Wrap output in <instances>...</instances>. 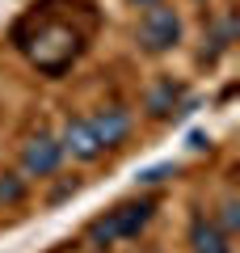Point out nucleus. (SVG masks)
I'll list each match as a JSON object with an SVG mask.
<instances>
[{
    "mask_svg": "<svg viewBox=\"0 0 240 253\" xmlns=\"http://www.w3.org/2000/svg\"><path fill=\"white\" fill-rule=\"evenodd\" d=\"M190 249L194 253H232V236L223 232L215 219L198 215L194 224H190Z\"/></svg>",
    "mask_w": 240,
    "mask_h": 253,
    "instance_id": "8",
    "label": "nucleus"
},
{
    "mask_svg": "<svg viewBox=\"0 0 240 253\" xmlns=\"http://www.w3.org/2000/svg\"><path fill=\"white\" fill-rule=\"evenodd\" d=\"M63 165V148L55 135H30L26 148H21V169L30 177H51L55 169Z\"/></svg>",
    "mask_w": 240,
    "mask_h": 253,
    "instance_id": "5",
    "label": "nucleus"
},
{
    "mask_svg": "<svg viewBox=\"0 0 240 253\" xmlns=\"http://www.w3.org/2000/svg\"><path fill=\"white\" fill-rule=\"evenodd\" d=\"M26 203V177L0 173V207H21Z\"/></svg>",
    "mask_w": 240,
    "mask_h": 253,
    "instance_id": "9",
    "label": "nucleus"
},
{
    "mask_svg": "<svg viewBox=\"0 0 240 253\" xmlns=\"http://www.w3.org/2000/svg\"><path fill=\"white\" fill-rule=\"evenodd\" d=\"M13 46L34 63L42 76H63L72 63L84 55V34L72 21L51 17V9H30L26 17L13 26Z\"/></svg>",
    "mask_w": 240,
    "mask_h": 253,
    "instance_id": "1",
    "label": "nucleus"
},
{
    "mask_svg": "<svg viewBox=\"0 0 240 253\" xmlns=\"http://www.w3.org/2000/svg\"><path fill=\"white\" fill-rule=\"evenodd\" d=\"M219 228H223L228 236L240 228V203H236V199H228V203H223V224H219Z\"/></svg>",
    "mask_w": 240,
    "mask_h": 253,
    "instance_id": "10",
    "label": "nucleus"
},
{
    "mask_svg": "<svg viewBox=\"0 0 240 253\" xmlns=\"http://www.w3.org/2000/svg\"><path fill=\"white\" fill-rule=\"evenodd\" d=\"M59 148L72 161H97V156L106 152V148L97 144V135H93L89 118H68V123H63V135H59Z\"/></svg>",
    "mask_w": 240,
    "mask_h": 253,
    "instance_id": "6",
    "label": "nucleus"
},
{
    "mask_svg": "<svg viewBox=\"0 0 240 253\" xmlns=\"http://www.w3.org/2000/svg\"><path fill=\"white\" fill-rule=\"evenodd\" d=\"M152 215H156V199H131V203H118L114 211H106V215L89 219V228H84V236H89L93 245H118V241H135V236L143 232V228L152 224Z\"/></svg>",
    "mask_w": 240,
    "mask_h": 253,
    "instance_id": "2",
    "label": "nucleus"
},
{
    "mask_svg": "<svg viewBox=\"0 0 240 253\" xmlns=\"http://www.w3.org/2000/svg\"><path fill=\"white\" fill-rule=\"evenodd\" d=\"M181 42V13L169 9L164 0L143 9V21H139V46L148 55H164Z\"/></svg>",
    "mask_w": 240,
    "mask_h": 253,
    "instance_id": "3",
    "label": "nucleus"
},
{
    "mask_svg": "<svg viewBox=\"0 0 240 253\" xmlns=\"http://www.w3.org/2000/svg\"><path fill=\"white\" fill-rule=\"evenodd\" d=\"M135 9H152V4H160V0H131Z\"/></svg>",
    "mask_w": 240,
    "mask_h": 253,
    "instance_id": "13",
    "label": "nucleus"
},
{
    "mask_svg": "<svg viewBox=\"0 0 240 253\" xmlns=\"http://www.w3.org/2000/svg\"><path fill=\"white\" fill-rule=\"evenodd\" d=\"M68 194H76V181H63V186H59V190H55V194H51V203H63V199H68Z\"/></svg>",
    "mask_w": 240,
    "mask_h": 253,
    "instance_id": "12",
    "label": "nucleus"
},
{
    "mask_svg": "<svg viewBox=\"0 0 240 253\" xmlns=\"http://www.w3.org/2000/svg\"><path fill=\"white\" fill-rule=\"evenodd\" d=\"M177 173V165H156V169H148V173H139V186H156V181H164V177H173Z\"/></svg>",
    "mask_w": 240,
    "mask_h": 253,
    "instance_id": "11",
    "label": "nucleus"
},
{
    "mask_svg": "<svg viewBox=\"0 0 240 253\" xmlns=\"http://www.w3.org/2000/svg\"><path fill=\"white\" fill-rule=\"evenodd\" d=\"M186 106H190V93H186V84L173 81V76L156 81V84L148 89V97H143V110H148V118H156V123H164V118H177Z\"/></svg>",
    "mask_w": 240,
    "mask_h": 253,
    "instance_id": "4",
    "label": "nucleus"
},
{
    "mask_svg": "<svg viewBox=\"0 0 240 253\" xmlns=\"http://www.w3.org/2000/svg\"><path fill=\"white\" fill-rule=\"evenodd\" d=\"M89 126H93V135H97L101 148H118L131 135V114H126L122 106H106V110H97V114L89 118Z\"/></svg>",
    "mask_w": 240,
    "mask_h": 253,
    "instance_id": "7",
    "label": "nucleus"
}]
</instances>
